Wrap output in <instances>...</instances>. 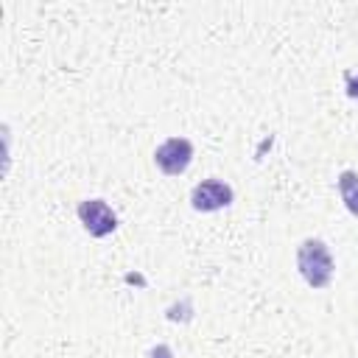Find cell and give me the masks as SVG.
<instances>
[{"label":"cell","mask_w":358,"mask_h":358,"mask_svg":"<svg viewBox=\"0 0 358 358\" xmlns=\"http://www.w3.org/2000/svg\"><path fill=\"white\" fill-rule=\"evenodd\" d=\"M347 95L350 98H358V78L350 76V73H347Z\"/></svg>","instance_id":"obj_7"},{"label":"cell","mask_w":358,"mask_h":358,"mask_svg":"<svg viewBox=\"0 0 358 358\" xmlns=\"http://www.w3.org/2000/svg\"><path fill=\"white\" fill-rule=\"evenodd\" d=\"M232 199H235L232 187H229L227 182H221V179H204V182H199V185L190 190V204H193V210H199V213L224 210V207L232 204Z\"/></svg>","instance_id":"obj_4"},{"label":"cell","mask_w":358,"mask_h":358,"mask_svg":"<svg viewBox=\"0 0 358 358\" xmlns=\"http://www.w3.org/2000/svg\"><path fill=\"white\" fill-rule=\"evenodd\" d=\"M151 358H173V352H171L168 344H157V347L151 350Z\"/></svg>","instance_id":"obj_6"},{"label":"cell","mask_w":358,"mask_h":358,"mask_svg":"<svg viewBox=\"0 0 358 358\" xmlns=\"http://www.w3.org/2000/svg\"><path fill=\"white\" fill-rule=\"evenodd\" d=\"M76 213H78V221L84 224V229L92 238H106L117 229V215L103 199H84Z\"/></svg>","instance_id":"obj_3"},{"label":"cell","mask_w":358,"mask_h":358,"mask_svg":"<svg viewBox=\"0 0 358 358\" xmlns=\"http://www.w3.org/2000/svg\"><path fill=\"white\" fill-rule=\"evenodd\" d=\"M338 193H341L344 207L352 215H358V173L355 171H341L338 173Z\"/></svg>","instance_id":"obj_5"},{"label":"cell","mask_w":358,"mask_h":358,"mask_svg":"<svg viewBox=\"0 0 358 358\" xmlns=\"http://www.w3.org/2000/svg\"><path fill=\"white\" fill-rule=\"evenodd\" d=\"M296 268L302 274V280L310 285V288H327L330 280H333V255L327 249L324 241L319 238H305L299 246H296Z\"/></svg>","instance_id":"obj_1"},{"label":"cell","mask_w":358,"mask_h":358,"mask_svg":"<svg viewBox=\"0 0 358 358\" xmlns=\"http://www.w3.org/2000/svg\"><path fill=\"white\" fill-rule=\"evenodd\" d=\"M154 162L165 176H179L193 162V143L187 137H171L154 151Z\"/></svg>","instance_id":"obj_2"}]
</instances>
